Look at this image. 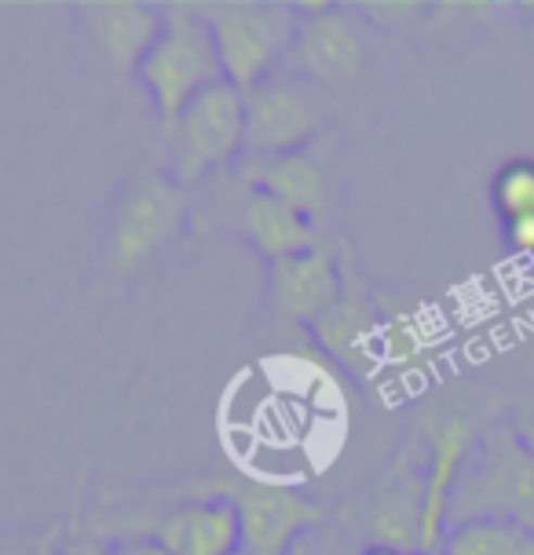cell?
<instances>
[{
    "mask_svg": "<svg viewBox=\"0 0 534 555\" xmlns=\"http://www.w3.org/2000/svg\"><path fill=\"white\" fill-rule=\"evenodd\" d=\"M344 296V274L330 249H312L271 263V304L282 319L312 325L330 314Z\"/></svg>",
    "mask_w": 534,
    "mask_h": 555,
    "instance_id": "obj_9",
    "label": "cell"
},
{
    "mask_svg": "<svg viewBox=\"0 0 534 555\" xmlns=\"http://www.w3.org/2000/svg\"><path fill=\"white\" fill-rule=\"evenodd\" d=\"M154 541H162L173 555H234L242 548L239 512L227 498H209L173 512L157 527Z\"/></svg>",
    "mask_w": 534,
    "mask_h": 555,
    "instance_id": "obj_13",
    "label": "cell"
},
{
    "mask_svg": "<svg viewBox=\"0 0 534 555\" xmlns=\"http://www.w3.org/2000/svg\"><path fill=\"white\" fill-rule=\"evenodd\" d=\"M234 555H245V552H242V548H239V552H234Z\"/></svg>",
    "mask_w": 534,
    "mask_h": 555,
    "instance_id": "obj_25",
    "label": "cell"
},
{
    "mask_svg": "<svg viewBox=\"0 0 534 555\" xmlns=\"http://www.w3.org/2000/svg\"><path fill=\"white\" fill-rule=\"evenodd\" d=\"M531 256H534V253H531Z\"/></svg>",
    "mask_w": 534,
    "mask_h": 555,
    "instance_id": "obj_27",
    "label": "cell"
},
{
    "mask_svg": "<svg viewBox=\"0 0 534 555\" xmlns=\"http://www.w3.org/2000/svg\"><path fill=\"white\" fill-rule=\"evenodd\" d=\"M322 128L312 88L301 77H267L245 92V151L250 154H301Z\"/></svg>",
    "mask_w": 534,
    "mask_h": 555,
    "instance_id": "obj_7",
    "label": "cell"
},
{
    "mask_svg": "<svg viewBox=\"0 0 534 555\" xmlns=\"http://www.w3.org/2000/svg\"><path fill=\"white\" fill-rule=\"evenodd\" d=\"M410 555H429V552H410Z\"/></svg>",
    "mask_w": 534,
    "mask_h": 555,
    "instance_id": "obj_23",
    "label": "cell"
},
{
    "mask_svg": "<svg viewBox=\"0 0 534 555\" xmlns=\"http://www.w3.org/2000/svg\"><path fill=\"white\" fill-rule=\"evenodd\" d=\"M476 450V431L469 421L450 416L432 431V453H429V468L421 475V548L429 555L443 552L450 530V504L458 493L465 464L472 461Z\"/></svg>",
    "mask_w": 534,
    "mask_h": 555,
    "instance_id": "obj_8",
    "label": "cell"
},
{
    "mask_svg": "<svg viewBox=\"0 0 534 555\" xmlns=\"http://www.w3.org/2000/svg\"><path fill=\"white\" fill-rule=\"evenodd\" d=\"M373 538L384 548H421V479L418 482H392L378 498L373 508Z\"/></svg>",
    "mask_w": 534,
    "mask_h": 555,
    "instance_id": "obj_17",
    "label": "cell"
},
{
    "mask_svg": "<svg viewBox=\"0 0 534 555\" xmlns=\"http://www.w3.org/2000/svg\"><path fill=\"white\" fill-rule=\"evenodd\" d=\"M103 555H173V552L154 538H125V541H114Z\"/></svg>",
    "mask_w": 534,
    "mask_h": 555,
    "instance_id": "obj_19",
    "label": "cell"
},
{
    "mask_svg": "<svg viewBox=\"0 0 534 555\" xmlns=\"http://www.w3.org/2000/svg\"><path fill=\"white\" fill-rule=\"evenodd\" d=\"M315 340L322 344V351L330 359H338L344 370L359 373V376H373L378 373L381 354V314L378 307L366 300L363 293H348L344 285V296L338 300L330 314H322L319 322L312 325Z\"/></svg>",
    "mask_w": 534,
    "mask_h": 555,
    "instance_id": "obj_11",
    "label": "cell"
},
{
    "mask_svg": "<svg viewBox=\"0 0 534 555\" xmlns=\"http://www.w3.org/2000/svg\"><path fill=\"white\" fill-rule=\"evenodd\" d=\"M363 555H403V552H395V548H384V544H370Z\"/></svg>",
    "mask_w": 534,
    "mask_h": 555,
    "instance_id": "obj_21",
    "label": "cell"
},
{
    "mask_svg": "<svg viewBox=\"0 0 534 555\" xmlns=\"http://www.w3.org/2000/svg\"><path fill=\"white\" fill-rule=\"evenodd\" d=\"M469 519H509L534 530V453L512 424L483 431L450 504V527Z\"/></svg>",
    "mask_w": 534,
    "mask_h": 555,
    "instance_id": "obj_2",
    "label": "cell"
},
{
    "mask_svg": "<svg viewBox=\"0 0 534 555\" xmlns=\"http://www.w3.org/2000/svg\"><path fill=\"white\" fill-rule=\"evenodd\" d=\"M494 208L506 227L534 220V162H512L501 168L494 180Z\"/></svg>",
    "mask_w": 534,
    "mask_h": 555,
    "instance_id": "obj_18",
    "label": "cell"
},
{
    "mask_svg": "<svg viewBox=\"0 0 534 555\" xmlns=\"http://www.w3.org/2000/svg\"><path fill=\"white\" fill-rule=\"evenodd\" d=\"M85 26L99 44V52L114 66L132 69L151 52V44L162 34L165 12L151 4H132V0H106V4H85Z\"/></svg>",
    "mask_w": 534,
    "mask_h": 555,
    "instance_id": "obj_12",
    "label": "cell"
},
{
    "mask_svg": "<svg viewBox=\"0 0 534 555\" xmlns=\"http://www.w3.org/2000/svg\"><path fill=\"white\" fill-rule=\"evenodd\" d=\"M440 555H534V530L509 519L454 522Z\"/></svg>",
    "mask_w": 534,
    "mask_h": 555,
    "instance_id": "obj_16",
    "label": "cell"
},
{
    "mask_svg": "<svg viewBox=\"0 0 534 555\" xmlns=\"http://www.w3.org/2000/svg\"><path fill=\"white\" fill-rule=\"evenodd\" d=\"M136 81L154 99V111L162 117L165 132H173L183 106L198 92H205L216 81H227L220 59H216L209 26L198 15V8L187 4L165 8L162 34H157L151 52L136 66Z\"/></svg>",
    "mask_w": 534,
    "mask_h": 555,
    "instance_id": "obj_3",
    "label": "cell"
},
{
    "mask_svg": "<svg viewBox=\"0 0 534 555\" xmlns=\"http://www.w3.org/2000/svg\"><path fill=\"white\" fill-rule=\"evenodd\" d=\"M242 234L267 263L319 249V231L308 216L260 191H250L242 202Z\"/></svg>",
    "mask_w": 534,
    "mask_h": 555,
    "instance_id": "obj_14",
    "label": "cell"
},
{
    "mask_svg": "<svg viewBox=\"0 0 534 555\" xmlns=\"http://www.w3.org/2000/svg\"><path fill=\"white\" fill-rule=\"evenodd\" d=\"M198 15L209 26L224 77L239 92H253L256 85L279 74V63L293 52L301 29L296 8L271 0H220V4H202Z\"/></svg>",
    "mask_w": 534,
    "mask_h": 555,
    "instance_id": "obj_1",
    "label": "cell"
},
{
    "mask_svg": "<svg viewBox=\"0 0 534 555\" xmlns=\"http://www.w3.org/2000/svg\"><path fill=\"white\" fill-rule=\"evenodd\" d=\"M187 223V191L180 183L147 176L114 208L111 260L117 271H136L169 242H176Z\"/></svg>",
    "mask_w": 534,
    "mask_h": 555,
    "instance_id": "obj_5",
    "label": "cell"
},
{
    "mask_svg": "<svg viewBox=\"0 0 534 555\" xmlns=\"http://www.w3.org/2000/svg\"><path fill=\"white\" fill-rule=\"evenodd\" d=\"M293 52H296V66L315 85H348L359 77V69L366 63L359 29H355V23L338 4L322 15L301 18Z\"/></svg>",
    "mask_w": 534,
    "mask_h": 555,
    "instance_id": "obj_10",
    "label": "cell"
},
{
    "mask_svg": "<svg viewBox=\"0 0 534 555\" xmlns=\"http://www.w3.org/2000/svg\"><path fill=\"white\" fill-rule=\"evenodd\" d=\"M239 176L250 191L279 197L308 220L319 216L326 202V176L308 154H250Z\"/></svg>",
    "mask_w": 534,
    "mask_h": 555,
    "instance_id": "obj_15",
    "label": "cell"
},
{
    "mask_svg": "<svg viewBox=\"0 0 534 555\" xmlns=\"http://www.w3.org/2000/svg\"><path fill=\"white\" fill-rule=\"evenodd\" d=\"M169 135L176 143L180 186L202 180L220 165H231L245 151V92L231 81L209 85L183 106Z\"/></svg>",
    "mask_w": 534,
    "mask_h": 555,
    "instance_id": "obj_4",
    "label": "cell"
},
{
    "mask_svg": "<svg viewBox=\"0 0 534 555\" xmlns=\"http://www.w3.org/2000/svg\"><path fill=\"white\" fill-rule=\"evenodd\" d=\"M74 555H103V552H99V548H92V544H85V548H77Z\"/></svg>",
    "mask_w": 534,
    "mask_h": 555,
    "instance_id": "obj_22",
    "label": "cell"
},
{
    "mask_svg": "<svg viewBox=\"0 0 534 555\" xmlns=\"http://www.w3.org/2000/svg\"><path fill=\"white\" fill-rule=\"evenodd\" d=\"M517 431L523 435V442H527V450L534 453V410L523 416V424H517Z\"/></svg>",
    "mask_w": 534,
    "mask_h": 555,
    "instance_id": "obj_20",
    "label": "cell"
},
{
    "mask_svg": "<svg viewBox=\"0 0 534 555\" xmlns=\"http://www.w3.org/2000/svg\"><path fill=\"white\" fill-rule=\"evenodd\" d=\"M0 555H15V552H0Z\"/></svg>",
    "mask_w": 534,
    "mask_h": 555,
    "instance_id": "obj_24",
    "label": "cell"
},
{
    "mask_svg": "<svg viewBox=\"0 0 534 555\" xmlns=\"http://www.w3.org/2000/svg\"><path fill=\"white\" fill-rule=\"evenodd\" d=\"M66 555H74V552H66Z\"/></svg>",
    "mask_w": 534,
    "mask_h": 555,
    "instance_id": "obj_26",
    "label": "cell"
},
{
    "mask_svg": "<svg viewBox=\"0 0 534 555\" xmlns=\"http://www.w3.org/2000/svg\"><path fill=\"white\" fill-rule=\"evenodd\" d=\"M239 512L242 552L245 555H290L304 530L319 527L322 508L304 493L275 482H231L220 490Z\"/></svg>",
    "mask_w": 534,
    "mask_h": 555,
    "instance_id": "obj_6",
    "label": "cell"
}]
</instances>
